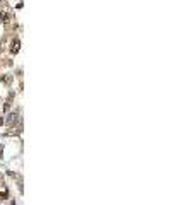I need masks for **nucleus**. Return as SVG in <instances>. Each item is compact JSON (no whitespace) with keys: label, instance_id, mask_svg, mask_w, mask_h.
Segmentation results:
<instances>
[{"label":"nucleus","instance_id":"obj_1","mask_svg":"<svg viewBox=\"0 0 195 205\" xmlns=\"http://www.w3.org/2000/svg\"><path fill=\"white\" fill-rule=\"evenodd\" d=\"M0 21L4 22V24H9V22L12 21L11 12H9V10H5V9H2V10H0Z\"/></svg>","mask_w":195,"mask_h":205},{"label":"nucleus","instance_id":"obj_6","mask_svg":"<svg viewBox=\"0 0 195 205\" xmlns=\"http://www.w3.org/2000/svg\"><path fill=\"white\" fill-rule=\"evenodd\" d=\"M0 125H4V118H0Z\"/></svg>","mask_w":195,"mask_h":205},{"label":"nucleus","instance_id":"obj_4","mask_svg":"<svg viewBox=\"0 0 195 205\" xmlns=\"http://www.w3.org/2000/svg\"><path fill=\"white\" fill-rule=\"evenodd\" d=\"M0 197H2V198H7L9 197V190H7V186H5V185H2V186H0Z\"/></svg>","mask_w":195,"mask_h":205},{"label":"nucleus","instance_id":"obj_3","mask_svg":"<svg viewBox=\"0 0 195 205\" xmlns=\"http://www.w3.org/2000/svg\"><path fill=\"white\" fill-rule=\"evenodd\" d=\"M15 121H17V113H12L11 116L7 118V121H5V123H7V125H14Z\"/></svg>","mask_w":195,"mask_h":205},{"label":"nucleus","instance_id":"obj_5","mask_svg":"<svg viewBox=\"0 0 195 205\" xmlns=\"http://www.w3.org/2000/svg\"><path fill=\"white\" fill-rule=\"evenodd\" d=\"M0 81H2V84H11V82H12V75H2V77H0Z\"/></svg>","mask_w":195,"mask_h":205},{"label":"nucleus","instance_id":"obj_2","mask_svg":"<svg viewBox=\"0 0 195 205\" xmlns=\"http://www.w3.org/2000/svg\"><path fill=\"white\" fill-rule=\"evenodd\" d=\"M19 50H21V41L14 40L11 43V53H12V55H15V53H19Z\"/></svg>","mask_w":195,"mask_h":205}]
</instances>
